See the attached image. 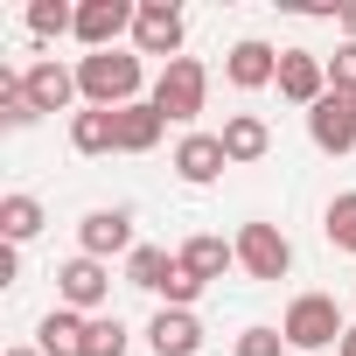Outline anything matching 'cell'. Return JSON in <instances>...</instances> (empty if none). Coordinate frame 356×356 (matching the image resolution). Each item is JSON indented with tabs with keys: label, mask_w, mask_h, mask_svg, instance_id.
I'll list each match as a JSON object with an SVG mask.
<instances>
[{
	"label": "cell",
	"mask_w": 356,
	"mask_h": 356,
	"mask_svg": "<svg viewBox=\"0 0 356 356\" xmlns=\"http://www.w3.org/2000/svg\"><path fill=\"white\" fill-rule=\"evenodd\" d=\"M196 300H203V280H196V273H182V266H175V280L161 286V307H196Z\"/></svg>",
	"instance_id": "484cf974"
},
{
	"label": "cell",
	"mask_w": 356,
	"mask_h": 356,
	"mask_svg": "<svg viewBox=\"0 0 356 356\" xmlns=\"http://www.w3.org/2000/svg\"><path fill=\"white\" fill-rule=\"evenodd\" d=\"M70 147L84 154V161H98V154H119V126H112V112H70Z\"/></svg>",
	"instance_id": "ffe728a7"
},
{
	"label": "cell",
	"mask_w": 356,
	"mask_h": 356,
	"mask_svg": "<svg viewBox=\"0 0 356 356\" xmlns=\"http://www.w3.org/2000/svg\"><path fill=\"white\" fill-rule=\"evenodd\" d=\"M35 119H42V112H35V98H29V77L0 63V126H8V133H29Z\"/></svg>",
	"instance_id": "7402d4cb"
},
{
	"label": "cell",
	"mask_w": 356,
	"mask_h": 356,
	"mask_svg": "<svg viewBox=\"0 0 356 356\" xmlns=\"http://www.w3.org/2000/svg\"><path fill=\"white\" fill-rule=\"evenodd\" d=\"M22 77H29V98H35V112H70V105H84V91H77V70H70V63H56V56L29 63Z\"/></svg>",
	"instance_id": "4fadbf2b"
},
{
	"label": "cell",
	"mask_w": 356,
	"mask_h": 356,
	"mask_svg": "<svg viewBox=\"0 0 356 356\" xmlns=\"http://www.w3.org/2000/svg\"><path fill=\"white\" fill-rule=\"evenodd\" d=\"M335 356H356V321H349V335L335 342Z\"/></svg>",
	"instance_id": "4dcf8cb0"
},
{
	"label": "cell",
	"mask_w": 356,
	"mask_h": 356,
	"mask_svg": "<svg viewBox=\"0 0 356 356\" xmlns=\"http://www.w3.org/2000/svg\"><path fill=\"white\" fill-rule=\"evenodd\" d=\"M307 140H314V154H356V98L349 91H328L307 112Z\"/></svg>",
	"instance_id": "30bf717a"
},
{
	"label": "cell",
	"mask_w": 356,
	"mask_h": 356,
	"mask_svg": "<svg viewBox=\"0 0 356 356\" xmlns=\"http://www.w3.org/2000/svg\"><path fill=\"white\" fill-rule=\"evenodd\" d=\"M224 77H231L238 91H266V84H280V49L259 42V35H245V42L224 49Z\"/></svg>",
	"instance_id": "7c38bea8"
},
{
	"label": "cell",
	"mask_w": 356,
	"mask_h": 356,
	"mask_svg": "<svg viewBox=\"0 0 356 356\" xmlns=\"http://www.w3.org/2000/svg\"><path fill=\"white\" fill-rule=\"evenodd\" d=\"M147 349H154V356H196V349H203L196 307H161V314L147 321Z\"/></svg>",
	"instance_id": "5bb4252c"
},
{
	"label": "cell",
	"mask_w": 356,
	"mask_h": 356,
	"mask_svg": "<svg viewBox=\"0 0 356 356\" xmlns=\"http://www.w3.org/2000/svg\"><path fill=\"white\" fill-rule=\"evenodd\" d=\"M56 300L63 307H77V314H105V300H112V266L105 259H63L56 266Z\"/></svg>",
	"instance_id": "5b68a950"
},
{
	"label": "cell",
	"mask_w": 356,
	"mask_h": 356,
	"mask_svg": "<svg viewBox=\"0 0 356 356\" xmlns=\"http://www.w3.org/2000/svg\"><path fill=\"white\" fill-rule=\"evenodd\" d=\"M321 231H328L335 252H356V189H342V196L321 210Z\"/></svg>",
	"instance_id": "d4e9b609"
},
{
	"label": "cell",
	"mask_w": 356,
	"mask_h": 356,
	"mask_svg": "<svg viewBox=\"0 0 356 356\" xmlns=\"http://www.w3.org/2000/svg\"><path fill=\"white\" fill-rule=\"evenodd\" d=\"M77 252L84 259H133V210L126 203H105V210H91L84 224H77Z\"/></svg>",
	"instance_id": "52a82bcc"
},
{
	"label": "cell",
	"mask_w": 356,
	"mask_h": 356,
	"mask_svg": "<svg viewBox=\"0 0 356 356\" xmlns=\"http://www.w3.org/2000/svg\"><path fill=\"white\" fill-rule=\"evenodd\" d=\"M22 22H29V35H42V42H49V35H77V8H63V0H29Z\"/></svg>",
	"instance_id": "603a6c76"
},
{
	"label": "cell",
	"mask_w": 356,
	"mask_h": 356,
	"mask_svg": "<svg viewBox=\"0 0 356 356\" xmlns=\"http://www.w3.org/2000/svg\"><path fill=\"white\" fill-rule=\"evenodd\" d=\"M0 286H22V245H0Z\"/></svg>",
	"instance_id": "f1b7e54d"
},
{
	"label": "cell",
	"mask_w": 356,
	"mask_h": 356,
	"mask_svg": "<svg viewBox=\"0 0 356 356\" xmlns=\"http://www.w3.org/2000/svg\"><path fill=\"white\" fill-rule=\"evenodd\" d=\"M154 112L168 119V126H189L196 133V119H203V105H210V70L196 63V56H175V63H161V77H154Z\"/></svg>",
	"instance_id": "7a4b0ae2"
},
{
	"label": "cell",
	"mask_w": 356,
	"mask_h": 356,
	"mask_svg": "<svg viewBox=\"0 0 356 356\" xmlns=\"http://www.w3.org/2000/svg\"><path fill=\"white\" fill-rule=\"evenodd\" d=\"M224 154H231V168L266 161V154H273V126H266L259 112H231V119H224Z\"/></svg>",
	"instance_id": "e0dca14e"
},
{
	"label": "cell",
	"mask_w": 356,
	"mask_h": 356,
	"mask_svg": "<svg viewBox=\"0 0 356 356\" xmlns=\"http://www.w3.org/2000/svg\"><path fill=\"white\" fill-rule=\"evenodd\" d=\"M112 126H119V154H154V147H161V133H168V119L154 112V98H140V105L112 112Z\"/></svg>",
	"instance_id": "ac0fdd59"
},
{
	"label": "cell",
	"mask_w": 356,
	"mask_h": 356,
	"mask_svg": "<svg viewBox=\"0 0 356 356\" xmlns=\"http://www.w3.org/2000/svg\"><path fill=\"white\" fill-rule=\"evenodd\" d=\"M349 259H356V252H349Z\"/></svg>",
	"instance_id": "d6a6232c"
},
{
	"label": "cell",
	"mask_w": 356,
	"mask_h": 356,
	"mask_svg": "<svg viewBox=\"0 0 356 356\" xmlns=\"http://www.w3.org/2000/svg\"><path fill=\"white\" fill-rule=\"evenodd\" d=\"M280 335H286V349H335L349 335V321H342L335 293H293L280 314Z\"/></svg>",
	"instance_id": "3957f363"
},
{
	"label": "cell",
	"mask_w": 356,
	"mask_h": 356,
	"mask_svg": "<svg viewBox=\"0 0 356 356\" xmlns=\"http://www.w3.org/2000/svg\"><path fill=\"white\" fill-rule=\"evenodd\" d=\"M140 84H147L140 49H98V56H77V91H84L91 112H126V105H140Z\"/></svg>",
	"instance_id": "6da1fadb"
},
{
	"label": "cell",
	"mask_w": 356,
	"mask_h": 356,
	"mask_svg": "<svg viewBox=\"0 0 356 356\" xmlns=\"http://www.w3.org/2000/svg\"><path fill=\"white\" fill-rule=\"evenodd\" d=\"M238 273L245 280H266V286H280L286 273H293V238L280 231V224H266V217H252V224H238Z\"/></svg>",
	"instance_id": "277c9868"
},
{
	"label": "cell",
	"mask_w": 356,
	"mask_h": 356,
	"mask_svg": "<svg viewBox=\"0 0 356 356\" xmlns=\"http://www.w3.org/2000/svg\"><path fill=\"white\" fill-rule=\"evenodd\" d=\"M335 22H342V42H356V0H349V8H342Z\"/></svg>",
	"instance_id": "f546056e"
},
{
	"label": "cell",
	"mask_w": 356,
	"mask_h": 356,
	"mask_svg": "<svg viewBox=\"0 0 356 356\" xmlns=\"http://www.w3.org/2000/svg\"><path fill=\"white\" fill-rule=\"evenodd\" d=\"M84 328H91V314H77V307H49L42 321H35V349L42 356H84Z\"/></svg>",
	"instance_id": "2e32d148"
},
{
	"label": "cell",
	"mask_w": 356,
	"mask_h": 356,
	"mask_svg": "<svg viewBox=\"0 0 356 356\" xmlns=\"http://www.w3.org/2000/svg\"><path fill=\"white\" fill-rule=\"evenodd\" d=\"M42 224H49L42 196H29V189H15V196H0V245H29V238H35Z\"/></svg>",
	"instance_id": "d6986e66"
},
{
	"label": "cell",
	"mask_w": 356,
	"mask_h": 356,
	"mask_svg": "<svg viewBox=\"0 0 356 356\" xmlns=\"http://www.w3.org/2000/svg\"><path fill=\"white\" fill-rule=\"evenodd\" d=\"M8 356H42V349H35V342H22V349H8Z\"/></svg>",
	"instance_id": "1f68e13d"
},
{
	"label": "cell",
	"mask_w": 356,
	"mask_h": 356,
	"mask_svg": "<svg viewBox=\"0 0 356 356\" xmlns=\"http://www.w3.org/2000/svg\"><path fill=\"white\" fill-rule=\"evenodd\" d=\"M280 98L300 105V112H314V105L328 98V56H314V49H280Z\"/></svg>",
	"instance_id": "9c48e42d"
},
{
	"label": "cell",
	"mask_w": 356,
	"mask_h": 356,
	"mask_svg": "<svg viewBox=\"0 0 356 356\" xmlns=\"http://www.w3.org/2000/svg\"><path fill=\"white\" fill-rule=\"evenodd\" d=\"M280 349H286V335H280V328H245L231 356H280Z\"/></svg>",
	"instance_id": "4316f807"
},
{
	"label": "cell",
	"mask_w": 356,
	"mask_h": 356,
	"mask_svg": "<svg viewBox=\"0 0 356 356\" xmlns=\"http://www.w3.org/2000/svg\"><path fill=\"white\" fill-rule=\"evenodd\" d=\"M328 91H349V98H356V42H342V49L328 56Z\"/></svg>",
	"instance_id": "83f0119b"
},
{
	"label": "cell",
	"mask_w": 356,
	"mask_h": 356,
	"mask_svg": "<svg viewBox=\"0 0 356 356\" xmlns=\"http://www.w3.org/2000/svg\"><path fill=\"white\" fill-rule=\"evenodd\" d=\"M126 342H133V328H126L119 314H91V328H84V356H126Z\"/></svg>",
	"instance_id": "cb8c5ba5"
},
{
	"label": "cell",
	"mask_w": 356,
	"mask_h": 356,
	"mask_svg": "<svg viewBox=\"0 0 356 356\" xmlns=\"http://www.w3.org/2000/svg\"><path fill=\"white\" fill-rule=\"evenodd\" d=\"M140 8L133 0H77V42L98 56V49H119V35H133Z\"/></svg>",
	"instance_id": "ba28073f"
},
{
	"label": "cell",
	"mask_w": 356,
	"mask_h": 356,
	"mask_svg": "<svg viewBox=\"0 0 356 356\" xmlns=\"http://www.w3.org/2000/svg\"><path fill=\"white\" fill-rule=\"evenodd\" d=\"M224 168H231V154H224V133H182V140H175V175H182L189 189H210Z\"/></svg>",
	"instance_id": "8fae6325"
},
{
	"label": "cell",
	"mask_w": 356,
	"mask_h": 356,
	"mask_svg": "<svg viewBox=\"0 0 356 356\" xmlns=\"http://www.w3.org/2000/svg\"><path fill=\"white\" fill-rule=\"evenodd\" d=\"M175 259H182V273H196V280L210 286V280H224V273L238 266V245L217 238V231H196V238H182V252H175Z\"/></svg>",
	"instance_id": "9a60e30c"
},
{
	"label": "cell",
	"mask_w": 356,
	"mask_h": 356,
	"mask_svg": "<svg viewBox=\"0 0 356 356\" xmlns=\"http://www.w3.org/2000/svg\"><path fill=\"white\" fill-rule=\"evenodd\" d=\"M175 252H161V245H133V259H126V286H140V293H161L168 280H175Z\"/></svg>",
	"instance_id": "44dd1931"
},
{
	"label": "cell",
	"mask_w": 356,
	"mask_h": 356,
	"mask_svg": "<svg viewBox=\"0 0 356 356\" xmlns=\"http://www.w3.org/2000/svg\"><path fill=\"white\" fill-rule=\"evenodd\" d=\"M182 42H189V22H182V8L175 0H140V22H133V49L140 56H182Z\"/></svg>",
	"instance_id": "8992f818"
}]
</instances>
